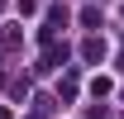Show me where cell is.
Instances as JSON below:
<instances>
[{"instance_id": "obj_1", "label": "cell", "mask_w": 124, "mask_h": 119, "mask_svg": "<svg viewBox=\"0 0 124 119\" xmlns=\"http://www.w3.org/2000/svg\"><path fill=\"white\" fill-rule=\"evenodd\" d=\"M81 57H86V62H100V57H105V43H100V38H86Z\"/></svg>"}, {"instance_id": "obj_2", "label": "cell", "mask_w": 124, "mask_h": 119, "mask_svg": "<svg viewBox=\"0 0 124 119\" xmlns=\"http://www.w3.org/2000/svg\"><path fill=\"white\" fill-rule=\"evenodd\" d=\"M57 100H77V76H62L57 81Z\"/></svg>"}, {"instance_id": "obj_3", "label": "cell", "mask_w": 124, "mask_h": 119, "mask_svg": "<svg viewBox=\"0 0 124 119\" xmlns=\"http://www.w3.org/2000/svg\"><path fill=\"white\" fill-rule=\"evenodd\" d=\"M91 95H95V100H105V95H110V81H105V76H95V81H91Z\"/></svg>"}, {"instance_id": "obj_4", "label": "cell", "mask_w": 124, "mask_h": 119, "mask_svg": "<svg viewBox=\"0 0 124 119\" xmlns=\"http://www.w3.org/2000/svg\"><path fill=\"white\" fill-rule=\"evenodd\" d=\"M38 15V0H19V19H33Z\"/></svg>"}, {"instance_id": "obj_5", "label": "cell", "mask_w": 124, "mask_h": 119, "mask_svg": "<svg viewBox=\"0 0 124 119\" xmlns=\"http://www.w3.org/2000/svg\"><path fill=\"white\" fill-rule=\"evenodd\" d=\"M81 24L86 29H100V10H81Z\"/></svg>"}, {"instance_id": "obj_6", "label": "cell", "mask_w": 124, "mask_h": 119, "mask_svg": "<svg viewBox=\"0 0 124 119\" xmlns=\"http://www.w3.org/2000/svg\"><path fill=\"white\" fill-rule=\"evenodd\" d=\"M0 119H15V114H10V110H0Z\"/></svg>"}, {"instance_id": "obj_7", "label": "cell", "mask_w": 124, "mask_h": 119, "mask_svg": "<svg viewBox=\"0 0 124 119\" xmlns=\"http://www.w3.org/2000/svg\"><path fill=\"white\" fill-rule=\"evenodd\" d=\"M119 95H124V90H119Z\"/></svg>"}]
</instances>
